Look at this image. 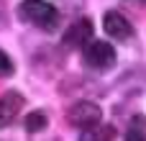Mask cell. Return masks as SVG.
Returning <instances> with one entry per match:
<instances>
[{
  "mask_svg": "<svg viewBox=\"0 0 146 141\" xmlns=\"http://www.w3.org/2000/svg\"><path fill=\"white\" fill-rule=\"evenodd\" d=\"M141 3H146V0H141Z\"/></svg>",
  "mask_w": 146,
  "mask_h": 141,
  "instance_id": "obj_11",
  "label": "cell"
},
{
  "mask_svg": "<svg viewBox=\"0 0 146 141\" xmlns=\"http://www.w3.org/2000/svg\"><path fill=\"white\" fill-rule=\"evenodd\" d=\"M103 26H105V33H108L110 39H115V41H128V39L133 36L131 21L123 18L121 13H115V10H108V13L103 15Z\"/></svg>",
  "mask_w": 146,
  "mask_h": 141,
  "instance_id": "obj_4",
  "label": "cell"
},
{
  "mask_svg": "<svg viewBox=\"0 0 146 141\" xmlns=\"http://www.w3.org/2000/svg\"><path fill=\"white\" fill-rule=\"evenodd\" d=\"M67 118H69V123H72L74 128L87 131V128H92V126L100 123V108H98L95 103L82 100V103H74V105H72V110L67 113Z\"/></svg>",
  "mask_w": 146,
  "mask_h": 141,
  "instance_id": "obj_3",
  "label": "cell"
},
{
  "mask_svg": "<svg viewBox=\"0 0 146 141\" xmlns=\"http://www.w3.org/2000/svg\"><path fill=\"white\" fill-rule=\"evenodd\" d=\"M90 36H92V21L90 18H80V21H74L67 28L62 41H64V46H85L90 41Z\"/></svg>",
  "mask_w": 146,
  "mask_h": 141,
  "instance_id": "obj_6",
  "label": "cell"
},
{
  "mask_svg": "<svg viewBox=\"0 0 146 141\" xmlns=\"http://www.w3.org/2000/svg\"><path fill=\"white\" fill-rule=\"evenodd\" d=\"M18 15H21V21L38 26L41 31H54L56 23H59L56 8L46 0H23L18 5Z\"/></svg>",
  "mask_w": 146,
  "mask_h": 141,
  "instance_id": "obj_1",
  "label": "cell"
},
{
  "mask_svg": "<svg viewBox=\"0 0 146 141\" xmlns=\"http://www.w3.org/2000/svg\"><path fill=\"white\" fill-rule=\"evenodd\" d=\"M126 141H146V116H133L126 131Z\"/></svg>",
  "mask_w": 146,
  "mask_h": 141,
  "instance_id": "obj_8",
  "label": "cell"
},
{
  "mask_svg": "<svg viewBox=\"0 0 146 141\" xmlns=\"http://www.w3.org/2000/svg\"><path fill=\"white\" fill-rule=\"evenodd\" d=\"M115 139V128L113 126H92L87 131H82L80 141H113Z\"/></svg>",
  "mask_w": 146,
  "mask_h": 141,
  "instance_id": "obj_7",
  "label": "cell"
},
{
  "mask_svg": "<svg viewBox=\"0 0 146 141\" xmlns=\"http://www.w3.org/2000/svg\"><path fill=\"white\" fill-rule=\"evenodd\" d=\"M82 49H85V64L95 72H105L115 64V49L108 41H90Z\"/></svg>",
  "mask_w": 146,
  "mask_h": 141,
  "instance_id": "obj_2",
  "label": "cell"
},
{
  "mask_svg": "<svg viewBox=\"0 0 146 141\" xmlns=\"http://www.w3.org/2000/svg\"><path fill=\"white\" fill-rule=\"evenodd\" d=\"M23 105H26V100H23V95H21V92H15V90H10V92L0 95V128L10 126V123L21 116Z\"/></svg>",
  "mask_w": 146,
  "mask_h": 141,
  "instance_id": "obj_5",
  "label": "cell"
},
{
  "mask_svg": "<svg viewBox=\"0 0 146 141\" xmlns=\"http://www.w3.org/2000/svg\"><path fill=\"white\" fill-rule=\"evenodd\" d=\"M46 126H49V118H46L44 110H31V113L26 116V131H31V134L46 131Z\"/></svg>",
  "mask_w": 146,
  "mask_h": 141,
  "instance_id": "obj_9",
  "label": "cell"
},
{
  "mask_svg": "<svg viewBox=\"0 0 146 141\" xmlns=\"http://www.w3.org/2000/svg\"><path fill=\"white\" fill-rule=\"evenodd\" d=\"M13 74V62H10V57L0 49V77H10Z\"/></svg>",
  "mask_w": 146,
  "mask_h": 141,
  "instance_id": "obj_10",
  "label": "cell"
}]
</instances>
